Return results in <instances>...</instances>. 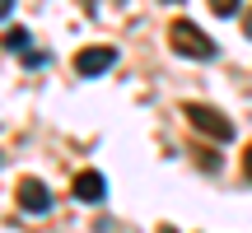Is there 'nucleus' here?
<instances>
[{"mask_svg":"<svg viewBox=\"0 0 252 233\" xmlns=\"http://www.w3.org/2000/svg\"><path fill=\"white\" fill-rule=\"evenodd\" d=\"M9 9H14V0H0V19H9Z\"/></svg>","mask_w":252,"mask_h":233,"instance_id":"10","label":"nucleus"},{"mask_svg":"<svg viewBox=\"0 0 252 233\" xmlns=\"http://www.w3.org/2000/svg\"><path fill=\"white\" fill-rule=\"evenodd\" d=\"M168 5H178V0H168Z\"/></svg>","mask_w":252,"mask_h":233,"instance_id":"13","label":"nucleus"},{"mask_svg":"<svg viewBox=\"0 0 252 233\" xmlns=\"http://www.w3.org/2000/svg\"><path fill=\"white\" fill-rule=\"evenodd\" d=\"M24 65H28V70H37V65H47V52H24Z\"/></svg>","mask_w":252,"mask_h":233,"instance_id":"8","label":"nucleus"},{"mask_svg":"<svg viewBox=\"0 0 252 233\" xmlns=\"http://www.w3.org/2000/svg\"><path fill=\"white\" fill-rule=\"evenodd\" d=\"M243 173H248V182H252V145L243 149Z\"/></svg>","mask_w":252,"mask_h":233,"instance_id":"9","label":"nucleus"},{"mask_svg":"<svg viewBox=\"0 0 252 233\" xmlns=\"http://www.w3.org/2000/svg\"><path fill=\"white\" fill-rule=\"evenodd\" d=\"M70 191H75V201H89V205H98V201L108 196V182H103V173H94V168H84V173H75V182H70Z\"/></svg>","mask_w":252,"mask_h":233,"instance_id":"5","label":"nucleus"},{"mask_svg":"<svg viewBox=\"0 0 252 233\" xmlns=\"http://www.w3.org/2000/svg\"><path fill=\"white\" fill-rule=\"evenodd\" d=\"M5 47H9V52H24V47H28V33H24V28H9V33H5Z\"/></svg>","mask_w":252,"mask_h":233,"instance_id":"7","label":"nucleus"},{"mask_svg":"<svg viewBox=\"0 0 252 233\" xmlns=\"http://www.w3.org/2000/svg\"><path fill=\"white\" fill-rule=\"evenodd\" d=\"M14 196H19V210H28V215H47V210H52V191H47L37 177H24Z\"/></svg>","mask_w":252,"mask_h":233,"instance_id":"4","label":"nucleus"},{"mask_svg":"<svg viewBox=\"0 0 252 233\" xmlns=\"http://www.w3.org/2000/svg\"><path fill=\"white\" fill-rule=\"evenodd\" d=\"M159 233H173V229H168V224H163V229H159Z\"/></svg>","mask_w":252,"mask_h":233,"instance_id":"12","label":"nucleus"},{"mask_svg":"<svg viewBox=\"0 0 252 233\" xmlns=\"http://www.w3.org/2000/svg\"><path fill=\"white\" fill-rule=\"evenodd\" d=\"M117 61H122L117 47H84V52H75V70L80 75H108Z\"/></svg>","mask_w":252,"mask_h":233,"instance_id":"3","label":"nucleus"},{"mask_svg":"<svg viewBox=\"0 0 252 233\" xmlns=\"http://www.w3.org/2000/svg\"><path fill=\"white\" fill-rule=\"evenodd\" d=\"M243 33L252 37V9H248V14H243Z\"/></svg>","mask_w":252,"mask_h":233,"instance_id":"11","label":"nucleus"},{"mask_svg":"<svg viewBox=\"0 0 252 233\" xmlns=\"http://www.w3.org/2000/svg\"><path fill=\"white\" fill-rule=\"evenodd\" d=\"M210 9H215L220 19H229V14H238V9H243V0H206Z\"/></svg>","mask_w":252,"mask_h":233,"instance_id":"6","label":"nucleus"},{"mask_svg":"<svg viewBox=\"0 0 252 233\" xmlns=\"http://www.w3.org/2000/svg\"><path fill=\"white\" fill-rule=\"evenodd\" d=\"M168 47L178 56H187V61H210V56H215V42H210L191 19H173L168 24Z\"/></svg>","mask_w":252,"mask_h":233,"instance_id":"1","label":"nucleus"},{"mask_svg":"<svg viewBox=\"0 0 252 233\" xmlns=\"http://www.w3.org/2000/svg\"><path fill=\"white\" fill-rule=\"evenodd\" d=\"M182 116H187V126H191V131H201L206 140H220V145L234 140V121H229L224 112L206 108V103H187V108H182Z\"/></svg>","mask_w":252,"mask_h":233,"instance_id":"2","label":"nucleus"}]
</instances>
